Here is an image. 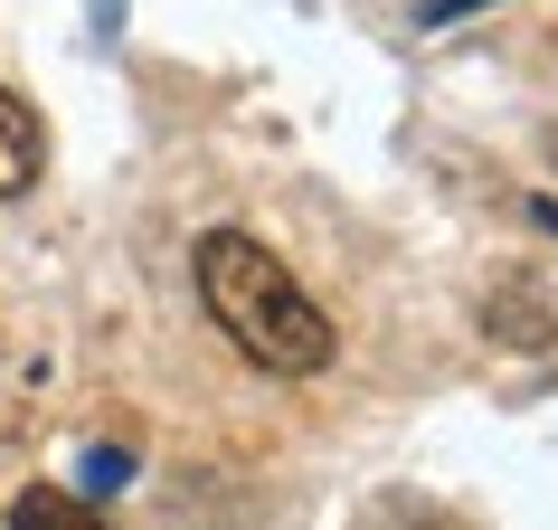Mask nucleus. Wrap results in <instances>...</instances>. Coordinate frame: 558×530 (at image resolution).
<instances>
[{
  "label": "nucleus",
  "mask_w": 558,
  "mask_h": 530,
  "mask_svg": "<svg viewBox=\"0 0 558 530\" xmlns=\"http://www.w3.org/2000/svg\"><path fill=\"white\" fill-rule=\"evenodd\" d=\"M539 218H549V228H558V200H549V208H539Z\"/></svg>",
  "instance_id": "nucleus-4"
},
{
  "label": "nucleus",
  "mask_w": 558,
  "mask_h": 530,
  "mask_svg": "<svg viewBox=\"0 0 558 530\" xmlns=\"http://www.w3.org/2000/svg\"><path fill=\"white\" fill-rule=\"evenodd\" d=\"M199 303H208V323L228 332L256 370H275V380H313L341 351L331 313L294 285V265L246 228H208L199 237Z\"/></svg>",
  "instance_id": "nucleus-1"
},
{
  "label": "nucleus",
  "mask_w": 558,
  "mask_h": 530,
  "mask_svg": "<svg viewBox=\"0 0 558 530\" xmlns=\"http://www.w3.org/2000/svg\"><path fill=\"white\" fill-rule=\"evenodd\" d=\"M436 10H464V0H436Z\"/></svg>",
  "instance_id": "nucleus-5"
},
{
  "label": "nucleus",
  "mask_w": 558,
  "mask_h": 530,
  "mask_svg": "<svg viewBox=\"0 0 558 530\" xmlns=\"http://www.w3.org/2000/svg\"><path fill=\"white\" fill-rule=\"evenodd\" d=\"M10 530H114L95 502H76V493H58V483H29V493L10 502Z\"/></svg>",
  "instance_id": "nucleus-3"
},
{
  "label": "nucleus",
  "mask_w": 558,
  "mask_h": 530,
  "mask_svg": "<svg viewBox=\"0 0 558 530\" xmlns=\"http://www.w3.org/2000/svg\"><path fill=\"white\" fill-rule=\"evenodd\" d=\"M38 161H48V133H38V115L20 105V95L0 86V200H20L38 180Z\"/></svg>",
  "instance_id": "nucleus-2"
}]
</instances>
